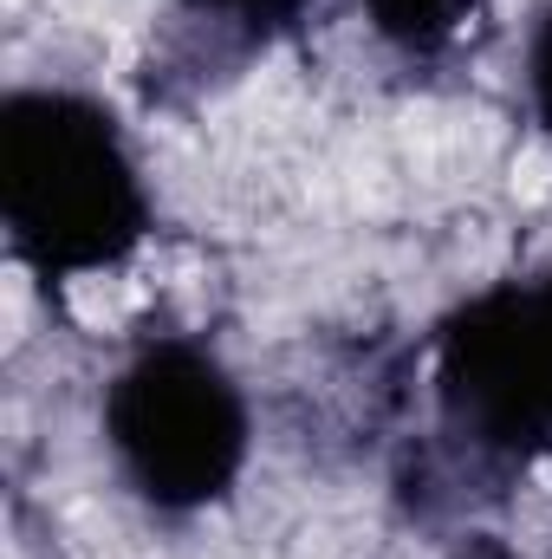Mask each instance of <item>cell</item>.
Returning a JSON list of instances; mask_svg holds the SVG:
<instances>
[{
  "mask_svg": "<svg viewBox=\"0 0 552 559\" xmlns=\"http://www.w3.org/2000/svg\"><path fill=\"white\" fill-rule=\"evenodd\" d=\"M351 7L404 59H442V52H455L461 33L481 13V0H351Z\"/></svg>",
  "mask_w": 552,
  "mask_h": 559,
  "instance_id": "obj_5",
  "label": "cell"
},
{
  "mask_svg": "<svg viewBox=\"0 0 552 559\" xmlns=\"http://www.w3.org/2000/svg\"><path fill=\"white\" fill-rule=\"evenodd\" d=\"M527 111H533V124L552 138V0L533 13V33H527Z\"/></svg>",
  "mask_w": 552,
  "mask_h": 559,
  "instance_id": "obj_6",
  "label": "cell"
},
{
  "mask_svg": "<svg viewBox=\"0 0 552 559\" xmlns=\"http://www.w3.org/2000/svg\"><path fill=\"white\" fill-rule=\"evenodd\" d=\"M448 559H527V554H520L514 540H501V534H461Z\"/></svg>",
  "mask_w": 552,
  "mask_h": 559,
  "instance_id": "obj_7",
  "label": "cell"
},
{
  "mask_svg": "<svg viewBox=\"0 0 552 559\" xmlns=\"http://www.w3.org/2000/svg\"><path fill=\"white\" fill-rule=\"evenodd\" d=\"M176 7V33L195 59L215 66H241L254 52H274L279 39H292L319 0H169Z\"/></svg>",
  "mask_w": 552,
  "mask_h": 559,
  "instance_id": "obj_4",
  "label": "cell"
},
{
  "mask_svg": "<svg viewBox=\"0 0 552 559\" xmlns=\"http://www.w3.org/2000/svg\"><path fill=\"white\" fill-rule=\"evenodd\" d=\"M98 429L118 481L163 521L221 508L254 455L248 391L195 332H143L105 384Z\"/></svg>",
  "mask_w": 552,
  "mask_h": 559,
  "instance_id": "obj_2",
  "label": "cell"
},
{
  "mask_svg": "<svg viewBox=\"0 0 552 559\" xmlns=\"http://www.w3.org/2000/svg\"><path fill=\"white\" fill-rule=\"evenodd\" d=\"M429 411L442 455L507 481L552 462V261L455 299L429 332Z\"/></svg>",
  "mask_w": 552,
  "mask_h": 559,
  "instance_id": "obj_3",
  "label": "cell"
},
{
  "mask_svg": "<svg viewBox=\"0 0 552 559\" xmlns=\"http://www.w3.org/2000/svg\"><path fill=\"white\" fill-rule=\"evenodd\" d=\"M0 235L33 280H92L137 261L156 195L124 118L79 85L0 98Z\"/></svg>",
  "mask_w": 552,
  "mask_h": 559,
  "instance_id": "obj_1",
  "label": "cell"
}]
</instances>
